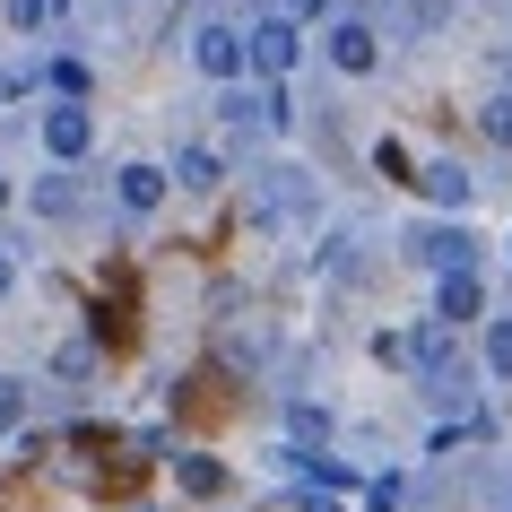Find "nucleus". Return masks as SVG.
<instances>
[{
  "label": "nucleus",
  "mask_w": 512,
  "mask_h": 512,
  "mask_svg": "<svg viewBox=\"0 0 512 512\" xmlns=\"http://www.w3.org/2000/svg\"><path fill=\"white\" fill-rule=\"evenodd\" d=\"M191 61H200L209 79H243V70H252V44H243V27H200L191 35Z\"/></svg>",
  "instance_id": "f257e3e1"
},
{
  "label": "nucleus",
  "mask_w": 512,
  "mask_h": 512,
  "mask_svg": "<svg viewBox=\"0 0 512 512\" xmlns=\"http://www.w3.org/2000/svg\"><path fill=\"white\" fill-rule=\"evenodd\" d=\"M374 61H382V35L365 27V18H339V27H330V70H348V79H365Z\"/></svg>",
  "instance_id": "f03ea898"
},
{
  "label": "nucleus",
  "mask_w": 512,
  "mask_h": 512,
  "mask_svg": "<svg viewBox=\"0 0 512 512\" xmlns=\"http://www.w3.org/2000/svg\"><path fill=\"white\" fill-rule=\"evenodd\" d=\"M87 139H96V131H87V105H70V96H61V105L44 113V148H53V165H79Z\"/></svg>",
  "instance_id": "7ed1b4c3"
},
{
  "label": "nucleus",
  "mask_w": 512,
  "mask_h": 512,
  "mask_svg": "<svg viewBox=\"0 0 512 512\" xmlns=\"http://www.w3.org/2000/svg\"><path fill=\"white\" fill-rule=\"evenodd\" d=\"M243 44H252V70H261V79H287V70H296V27H287V18H261Z\"/></svg>",
  "instance_id": "20e7f679"
},
{
  "label": "nucleus",
  "mask_w": 512,
  "mask_h": 512,
  "mask_svg": "<svg viewBox=\"0 0 512 512\" xmlns=\"http://www.w3.org/2000/svg\"><path fill=\"white\" fill-rule=\"evenodd\" d=\"M417 261H426V270H478V235H460V226H426V235H417Z\"/></svg>",
  "instance_id": "39448f33"
},
{
  "label": "nucleus",
  "mask_w": 512,
  "mask_h": 512,
  "mask_svg": "<svg viewBox=\"0 0 512 512\" xmlns=\"http://www.w3.org/2000/svg\"><path fill=\"white\" fill-rule=\"evenodd\" d=\"M165 183H174V174H157V165H122V174H113V200H122L131 217H157Z\"/></svg>",
  "instance_id": "423d86ee"
},
{
  "label": "nucleus",
  "mask_w": 512,
  "mask_h": 512,
  "mask_svg": "<svg viewBox=\"0 0 512 512\" xmlns=\"http://www.w3.org/2000/svg\"><path fill=\"white\" fill-rule=\"evenodd\" d=\"M434 313H443V322H478V313H486L478 270H443V287H434Z\"/></svg>",
  "instance_id": "0eeeda50"
},
{
  "label": "nucleus",
  "mask_w": 512,
  "mask_h": 512,
  "mask_svg": "<svg viewBox=\"0 0 512 512\" xmlns=\"http://www.w3.org/2000/svg\"><path fill=\"white\" fill-rule=\"evenodd\" d=\"M252 209H261V217H313V183L270 174V191H252Z\"/></svg>",
  "instance_id": "6e6552de"
},
{
  "label": "nucleus",
  "mask_w": 512,
  "mask_h": 512,
  "mask_svg": "<svg viewBox=\"0 0 512 512\" xmlns=\"http://www.w3.org/2000/svg\"><path fill=\"white\" fill-rule=\"evenodd\" d=\"M417 183H426L434 200H443V209H469V191H478V183H469V165H443V157H434V165H417Z\"/></svg>",
  "instance_id": "1a4fd4ad"
},
{
  "label": "nucleus",
  "mask_w": 512,
  "mask_h": 512,
  "mask_svg": "<svg viewBox=\"0 0 512 512\" xmlns=\"http://www.w3.org/2000/svg\"><path fill=\"white\" fill-rule=\"evenodd\" d=\"M391 18H400L408 35H434L443 18H452V0H391Z\"/></svg>",
  "instance_id": "9d476101"
},
{
  "label": "nucleus",
  "mask_w": 512,
  "mask_h": 512,
  "mask_svg": "<svg viewBox=\"0 0 512 512\" xmlns=\"http://www.w3.org/2000/svg\"><path fill=\"white\" fill-rule=\"evenodd\" d=\"M174 183H183V191H209L217 183V148H183V157H174Z\"/></svg>",
  "instance_id": "9b49d317"
},
{
  "label": "nucleus",
  "mask_w": 512,
  "mask_h": 512,
  "mask_svg": "<svg viewBox=\"0 0 512 512\" xmlns=\"http://www.w3.org/2000/svg\"><path fill=\"white\" fill-rule=\"evenodd\" d=\"M287 434H296V452H322V443H330V417H322V408H287Z\"/></svg>",
  "instance_id": "f8f14e48"
},
{
  "label": "nucleus",
  "mask_w": 512,
  "mask_h": 512,
  "mask_svg": "<svg viewBox=\"0 0 512 512\" xmlns=\"http://www.w3.org/2000/svg\"><path fill=\"white\" fill-rule=\"evenodd\" d=\"M174 478H183L191 495H217V486H226V469H217V460H200V452H183V460H174Z\"/></svg>",
  "instance_id": "ddd939ff"
},
{
  "label": "nucleus",
  "mask_w": 512,
  "mask_h": 512,
  "mask_svg": "<svg viewBox=\"0 0 512 512\" xmlns=\"http://www.w3.org/2000/svg\"><path fill=\"white\" fill-rule=\"evenodd\" d=\"M486 374L512 382V322H486Z\"/></svg>",
  "instance_id": "4468645a"
},
{
  "label": "nucleus",
  "mask_w": 512,
  "mask_h": 512,
  "mask_svg": "<svg viewBox=\"0 0 512 512\" xmlns=\"http://www.w3.org/2000/svg\"><path fill=\"white\" fill-rule=\"evenodd\" d=\"M35 209H44V217H70V209H79V183H70V174H44V191H35Z\"/></svg>",
  "instance_id": "2eb2a0df"
},
{
  "label": "nucleus",
  "mask_w": 512,
  "mask_h": 512,
  "mask_svg": "<svg viewBox=\"0 0 512 512\" xmlns=\"http://www.w3.org/2000/svg\"><path fill=\"white\" fill-rule=\"evenodd\" d=\"M44 87H53V96H70V105H79V96H87V61H53V70H44Z\"/></svg>",
  "instance_id": "dca6fc26"
},
{
  "label": "nucleus",
  "mask_w": 512,
  "mask_h": 512,
  "mask_svg": "<svg viewBox=\"0 0 512 512\" xmlns=\"http://www.w3.org/2000/svg\"><path fill=\"white\" fill-rule=\"evenodd\" d=\"M61 9H70V0H9V27H44V18H61Z\"/></svg>",
  "instance_id": "f3484780"
},
{
  "label": "nucleus",
  "mask_w": 512,
  "mask_h": 512,
  "mask_svg": "<svg viewBox=\"0 0 512 512\" xmlns=\"http://www.w3.org/2000/svg\"><path fill=\"white\" fill-rule=\"evenodd\" d=\"M374 165H382V174H391V183H417V157H408L400 139H382V148H374Z\"/></svg>",
  "instance_id": "a211bd4d"
},
{
  "label": "nucleus",
  "mask_w": 512,
  "mask_h": 512,
  "mask_svg": "<svg viewBox=\"0 0 512 512\" xmlns=\"http://www.w3.org/2000/svg\"><path fill=\"white\" fill-rule=\"evenodd\" d=\"M53 365H61V382H87V365H96V348H87V339H70V348H61Z\"/></svg>",
  "instance_id": "6ab92c4d"
},
{
  "label": "nucleus",
  "mask_w": 512,
  "mask_h": 512,
  "mask_svg": "<svg viewBox=\"0 0 512 512\" xmlns=\"http://www.w3.org/2000/svg\"><path fill=\"white\" fill-rule=\"evenodd\" d=\"M18 417H27V382H9V374H0V434L18 426Z\"/></svg>",
  "instance_id": "aec40b11"
},
{
  "label": "nucleus",
  "mask_w": 512,
  "mask_h": 512,
  "mask_svg": "<svg viewBox=\"0 0 512 512\" xmlns=\"http://www.w3.org/2000/svg\"><path fill=\"white\" fill-rule=\"evenodd\" d=\"M365 504H374V512H400L408 486H400V478H374V486H365Z\"/></svg>",
  "instance_id": "412c9836"
},
{
  "label": "nucleus",
  "mask_w": 512,
  "mask_h": 512,
  "mask_svg": "<svg viewBox=\"0 0 512 512\" xmlns=\"http://www.w3.org/2000/svg\"><path fill=\"white\" fill-rule=\"evenodd\" d=\"M486 139H504V148H512V96H486Z\"/></svg>",
  "instance_id": "4be33fe9"
},
{
  "label": "nucleus",
  "mask_w": 512,
  "mask_h": 512,
  "mask_svg": "<svg viewBox=\"0 0 512 512\" xmlns=\"http://www.w3.org/2000/svg\"><path fill=\"white\" fill-rule=\"evenodd\" d=\"M296 512H339V504H330V486H322V495H304V504Z\"/></svg>",
  "instance_id": "5701e85b"
},
{
  "label": "nucleus",
  "mask_w": 512,
  "mask_h": 512,
  "mask_svg": "<svg viewBox=\"0 0 512 512\" xmlns=\"http://www.w3.org/2000/svg\"><path fill=\"white\" fill-rule=\"evenodd\" d=\"M9 278H18V261H9V252H0V296H9Z\"/></svg>",
  "instance_id": "b1692460"
},
{
  "label": "nucleus",
  "mask_w": 512,
  "mask_h": 512,
  "mask_svg": "<svg viewBox=\"0 0 512 512\" xmlns=\"http://www.w3.org/2000/svg\"><path fill=\"white\" fill-rule=\"evenodd\" d=\"M0 209H9V183H0Z\"/></svg>",
  "instance_id": "393cba45"
},
{
  "label": "nucleus",
  "mask_w": 512,
  "mask_h": 512,
  "mask_svg": "<svg viewBox=\"0 0 512 512\" xmlns=\"http://www.w3.org/2000/svg\"><path fill=\"white\" fill-rule=\"evenodd\" d=\"M504 512H512V504H504Z\"/></svg>",
  "instance_id": "a878e982"
}]
</instances>
